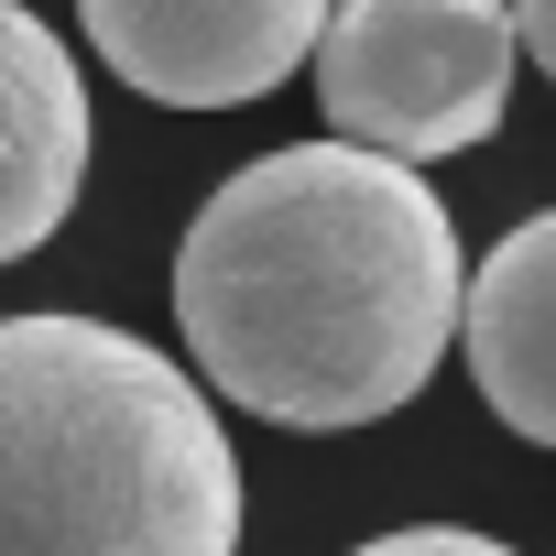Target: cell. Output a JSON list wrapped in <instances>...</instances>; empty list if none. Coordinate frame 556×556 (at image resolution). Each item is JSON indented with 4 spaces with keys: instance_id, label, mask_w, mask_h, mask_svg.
I'll return each mask as SVG.
<instances>
[{
    "instance_id": "cell-1",
    "label": "cell",
    "mask_w": 556,
    "mask_h": 556,
    "mask_svg": "<svg viewBox=\"0 0 556 556\" xmlns=\"http://www.w3.org/2000/svg\"><path fill=\"white\" fill-rule=\"evenodd\" d=\"M458 218L371 142L262 153L175 240V328L197 371L295 437L404 415L458 339Z\"/></svg>"
},
{
    "instance_id": "cell-2",
    "label": "cell",
    "mask_w": 556,
    "mask_h": 556,
    "mask_svg": "<svg viewBox=\"0 0 556 556\" xmlns=\"http://www.w3.org/2000/svg\"><path fill=\"white\" fill-rule=\"evenodd\" d=\"M0 556H240L218 404L110 317H0Z\"/></svg>"
},
{
    "instance_id": "cell-3",
    "label": "cell",
    "mask_w": 556,
    "mask_h": 556,
    "mask_svg": "<svg viewBox=\"0 0 556 556\" xmlns=\"http://www.w3.org/2000/svg\"><path fill=\"white\" fill-rule=\"evenodd\" d=\"M306 66L339 142L437 164L502 131L523 34L513 0H328V34Z\"/></svg>"
},
{
    "instance_id": "cell-4",
    "label": "cell",
    "mask_w": 556,
    "mask_h": 556,
    "mask_svg": "<svg viewBox=\"0 0 556 556\" xmlns=\"http://www.w3.org/2000/svg\"><path fill=\"white\" fill-rule=\"evenodd\" d=\"M77 23L121 88L164 110H240L317 55L328 0H77Z\"/></svg>"
},
{
    "instance_id": "cell-5",
    "label": "cell",
    "mask_w": 556,
    "mask_h": 556,
    "mask_svg": "<svg viewBox=\"0 0 556 556\" xmlns=\"http://www.w3.org/2000/svg\"><path fill=\"white\" fill-rule=\"evenodd\" d=\"M88 77L55 23L0 0V262H23L88 197Z\"/></svg>"
},
{
    "instance_id": "cell-6",
    "label": "cell",
    "mask_w": 556,
    "mask_h": 556,
    "mask_svg": "<svg viewBox=\"0 0 556 556\" xmlns=\"http://www.w3.org/2000/svg\"><path fill=\"white\" fill-rule=\"evenodd\" d=\"M458 339H469L480 404L523 447H556V207L491 240V262L458 295Z\"/></svg>"
},
{
    "instance_id": "cell-7",
    "label": "cell",
    "mask_w": 556,
    "mask_h": 556,
    "mask_svg": "<svg viewBox=\"0 0 556 556\" xmlns=\"http://www.w3.org/2000/svg\"><path fill=\"white\" fill-rule=\"evenodd\" d=\"M350 556H523V545L469 534V523H404V534H371V545H350Z\"/></svg>"
},
{
    "instance_id": "cell-8",
    "label": "cell",
    "mask_w": 556,
    "mask_h": 556,
    "mask_svg": "<svg viewBox=\"0 0 556 556\" xmlns=\"http://www.w3.org/2000/svg\"><path fill=\"white\" fill-rule=\"evenodd\" d=\"M513 34H523V55L556 77V0H513Z\"/></svg>"
}]
</instances>
